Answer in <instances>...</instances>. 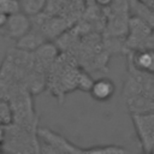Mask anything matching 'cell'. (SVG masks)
I'll list each match as a JSON object with an SVG mask.
<instances>
[{"label": "cell", "instance_id": "cell-1", "mask_svg": "<svg viewBox=\"0 0 154 154\" xmlns=\"http://www.w3.org/2000/svg\"><path fill=\"white\" fill-rule=\"evenodd\" d=\"M128 75L122 96L130 113L154 111V73L136 69L126 58Z\"/></svg>", "mask_w": 154, "mask_h": 154}, {"label": "cell", "instance_id": "cell-2", "mask_svg": "<svg viewBox=\"0 0 154 154\" xmlns=\"http://www.w3.org/2000/svg\"><path fill=\"white\" fill-rule=\"evenodd\" d=\"M140 146L144 153H154V111L130 113Z\"/></svg>", "mask_w": 154, "mask_h": 154}, {"label": "cell", "instance_id": "cell-3", "mask_svg": "<svg viewBox=\"0 0 154 154\" xmlns=\"http://www.w3.org/2000/svg\"><path fill=\"white\" fill-rule=\"evenodd\" d=\"M37 136L43 142L45 147L41 149V152L47 153H87V149L77 147L76 144L71 143L69 140H66L60 134H57L52 131L48 128H38L37 129Z\"/></svg>", "mask_w": 154, "mask_h": 154}, {"label": "cell", "instance_id": "cell-4", "mask_svg": "<svg viewBox=\"0 0 154 154\" xmlns=\"http://www.w3.org/2000/svg\"><path fill=\"white\" fill-rule=\"evenodd\" d=\"M32 28V20L30 16L19 11L17 13L7 16L5 24L0 28V35L7 40H18L25 35Z\"/></svg>", "mask_w": 154, "mask_h": 154}, {"label": "cell", "instance_id": "cell-5", "mask_svg": "<svg viewBox=\"0 0 154 154\" xmlns=\"http://www.w3.org/2000/svg\"><path fill=\"white\" fill-rule=\"evenodd\" d=\"M126 58L136 69L154 73V48L132 49L128 53Z\"/></svg>", "mask_w": 154, "mask_h": 154}, {"label": "cell", "instance_id": "cell-6", "mask_svg": "<svg viewBox=\"0 0 154 154\" xmlns=\"http://www.w3.org/2000/svg\"><path fill=\"white\" fill-rule=\"evenodd\" d=\"M46 42H47V36L45 35V32L38 28H34L32 24V28L25 35H23L20 38L16 41V48L32 53Z\"/></svg>", "mask_w": 154, "mask_h": 154}, {"label": "cell", "instance_id": "cell-7", "mask_svg": "<svg viewBox=\"0 0 154 154\" xmlns=\"http://www.w3.org/2000/svg\"><path fill=\"white\" fill-rule=\"evenodd\" d=\"M114 91H116V85L113 81L106 77H101L93 81V84L89 90L91 97L100 102H105L112 99V96L114 95Z\"/></svg>", "mask_w": 154, "mask_h": 154}, {"label": "cell", "instance_id": "cell-8", "mask_svg": "<svg viewBox=\"0 0 154 154\" xmlns=\"http://www.w3.org/2000/svg\"><path fill=\"white\" fill-rule=\"evenodd\" d=\"M20 8L29 16H37L45 7L47 0H19Z\"/></svg>", "mask_w": 154, "mask_h": 154}, {"label": "cell", "instance_id": "cell-9", "mask_svg": "<svg viewBox=\"0 0 154 154\" xmlns=\"http://www.w3.org/2000/svg\"><path fill=\"white\" fill-rule=\"evenodd\" d=\"M128 150L117 144H103L87 148V153H126Z\"/></svg>", "mask_w": 154, "mask_h": 154}, {"label": "cell", "instance_id": "cell-10", "mask_svg": "<svg viewBox=\"0 0 154 154\" xmlns=\"http://www.w3.org/2000/svg\"><path fill=\"white\" fill-rule=\"evenodd\" d=\"M22 11L19 0H0V12L6 16Z\"/></svg>", "mask_w": 154, "mask_h": 154}, {"label": "cell", "instance_id": "cell-11", "mask_svg": "<svg viewBox=\"0 0 154 154\" xmlns=\"http://www.w3.org/2000/svg\"><path fill=\"white\" fill-rule=\"evenodd\" d=\"M5 136H6V125H4V124L0 123V143L4 142Z\"/></svg>", "mask_w": 154, "mask_h": 154}, {"label": "cell", "instance_id": "cell-12", "mask_svg": "<svg viewBox=\"0 0 154 154\" xmlns=\"http://www.w3.org/2000/svg\"><path fill=\"white\" fill-rule=\"evenodd\" d=\"M95 2L102 7H106V6H109L113 2V0H95Z\"/></svg>", "mask_w": 154, "mask_h": 154}, {"label": "cell", "instance_id": "cell-13", "mask_svg": "<svg viewBox=\"0 0 154 154\" xmlns=\"http://www.w3.org/2000/svg\"><path fill=\"white\" fill-rule=\"evenodd\" d=\"M6 19H7V16H6V14H4L2 12H0V28H1V26L5 24Z\"/></svg>", "mask_w": 154, "mask_h": 154}, {"label": "cell", "instance_id": "cell-14", "mask_svg": "<svg viewBox=\"0 0 154 154\" xmlns=\"http://www.w3.org/2000/svg\"><path fill=\"white\" fill-rule=\"evenodd\" d=\"M4 152V147H2V143H0V153Z\"/></svg>", "mask_w": 154, "mask_h": 154}]
</instances>
